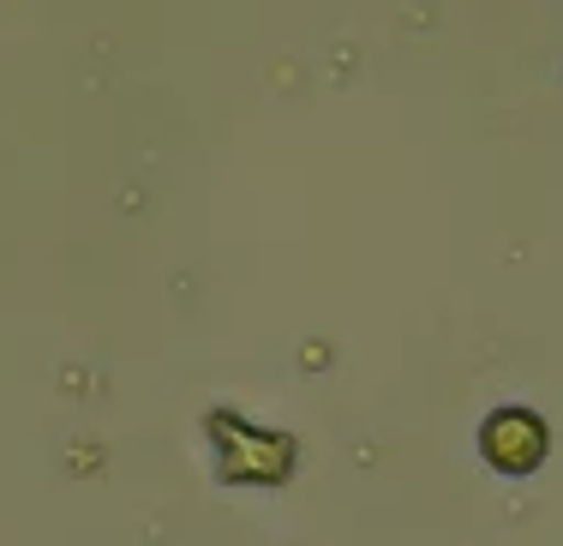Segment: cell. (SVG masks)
I'll return each instance as SVG.
<instances>
[{
    "label": "cell",
    "instance_id": "cell-1",
    "mask_svg": "<svg viewBox=\"0 0 563 546\" xmlns=\"http://www.w3.org/2000/svg\"><path fill=\"white\" fill-rule=\"evenodd\" d=\"M486 450H492L498 469H533L540 450H545V433H540V421H533V415L504 408V415H492V426H486Z\"/></svg>",
    "mask_w": 563,
    "mask_h": 546
}]
</instances>
